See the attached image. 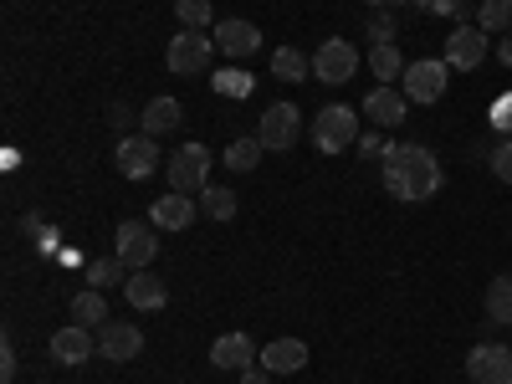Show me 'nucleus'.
I'll return each mask as SVG.
<instances>
[{
	"label": "nucleus",
	"instance_id": "obj_11",
	"mask_svg": "<svg viewBox=\"0 0 512 384\" xmlns=\"http://www.w3.org/2000/svg\"><path fill=\"white\" fill-rule=\"evenodd\" d=\"M466 379L472 384H512V349L507 344H477L466 354Z\"/></svg>",
	"mask_w": 512,
	"mask_h": 384
},
{
	"label": "nucleus",
	"instance_id": "obj_16",
	"mask_svg": "<svg viewBox=\"0 0 512 384\" xmlns=\"http://www.w3.org/2000/svg\"><path fill=\"white\" fill-rule=\"evenodd\" d=\"M123 297H128V308H139V313H159L164 303H169V287H164V277H154V267L149 272H134L123 282Z\"/></svg>",
	"mask_w": 512,
	"mask_h": 384
},
{
	"label": "nucleus",
	"instance_id": "obj_26",
	"mask_svg": "<svg viewBox=\"0 0 512 384\" xmlns=\"http://www.w3.org/2000/svg\"><path fill=\"white\" fill-rule=\"evenodd\" d=\"M200 210H205L210 221H236V195L226 185H205L200 190Z\"/></svg>",
	"mask_w": 512,
	"mask_h": 384
},
{
	"label": "nucleus",
	"instance_id": "obj_23",
	"mask_svg": "<svg viewBox=\"0 0 512 384\" xmlns=\"http://www.w3.org/2000/svg\"><path fill=\"white\" fill-rule=\"evenodd\" d=\"M272 72H277V82H303V77H313V57H303L297 47H277Z\"/></svg>",
	"mask_w": 512,
	"mask_h": 384
},
{
	"label": "nucleus",
	"instance_id": "obj_2",
	"mask_svg": "<svg viewBox=\"0 0 512 384\" xmlns=\"http://www.w3.org/2000/svg\"><path fill=\"white\" fill-rule=\"evenodd\" d=\"M354 139H359V108H349V103L318 108V118H313V149L318 154H344Z\"/></svg>",
	"mask_w": 512,
	"mask_h": 384
},
{
	"label": "nucleus",
	"instance_id": "obj_9",
	"mask_svg": "<svg viewBox=\"0 0 512 384\" xmlns=\"http://www.w3.org/2000/svg\"><path fill=\"white\" fill-rule=\"evenodd\" d=\"M482 62H487V31L477 21H461L446 36V67L451 72H477Z\"/></svg>",
	"mask_w": 512,
	"mask_h": 384
},
{
	"label": "nucleus",
	"instance_id": "obj_12",
	"mask_svg": "<svg viewBox=\"0 0 512 384\" xmlns=\"http://www.w3.org/2000/svg\"><path fill=\"white\" fill-rule=\"evenodd\" d=\"M98 354L113 359V364H128V359H139L144 354V328L139 323H103L98 328Z\"/></svg>",
	"mask_w": 512,
	"mask_h": 384
},
{
	"label": "nucleus",
	"instance_id": "obj_5",
	"mask_svg": "<svg viewBox=\"0 0 512 384\" xmlns=\"http://www.w3.org/2000/svg\"><path fill=\"white\" fill-rule=\"evenodd\" d=\"M164 175H169V190L175 195H200L210 185V149L205 144H185L180 154H169Z\"/></svg>",
	"mask_w": 512,
	"mask_h": 384
},
{
	"label": "nucleus",
	"instance_id": "obj_25",
	"mask_svg": "<svg viewBox=\"0 0 512 384\" xmlns=\"http://www.w3.org/2000/svg\"><path fill=\"white\" fill-rule=\"evenodd\" d=\"M405 57H400V47H369V72L379 77V82H400L405 77Z\"/></svg>",
	"mask_w": 512,
	"mask_h": 384
},
{
	"label": "nucleus",
	"instance_id": "obj_17",
	"mask_svg": "<svg viewBox=\"0 0 512 384\" xmlns=\"http://www.w3.org/2000/svg\"><path fill=\"white\" fill-rule=\"evenodd\" d=\"M256 47H262V31H256L251 21H236V16H231V21L216 26V52H226V57L241 62V57H251Z\"/></svg>",
	"mask_w": 512,
	"mask_h": 384
},
{
	"label": "nucleus",
	"instance_id": "obj_29",
	"mask_svg": "<svg viewBox=\"0 0 512 384\" xmlns=\"http://www.w3.org/2000/svg\"><path fill=\"white\" fill-rule=\"evenodd\" d=\"M175 16L185 31H205L210 21H216V11H210V0H175Z\"/></svg>",
	"mask_w": 512,
	"mask_h": 384
},
{
	"label": "nucleus",
	"instance_id": "obj_33",
	"mask_svg": "<svg viewBox=\"0 0 512 384\" xmlns=\"http://www.w3.org/2000/svg\"><path fill=\"white\" fill-rule=\"evenodd\" d=\"M431 16H451V21L461 26V16H466V0H431Z\"/></svg>",
	"mask_w": 512,
	"mask_h": 384
},
{
	"label": "nucleus",
	"instance_id": "obj_38",
	"mask_svg": "<svg viewBox=\"0 0 512 384\" xmlns=\"http://www.w3.org/2000/svg\"><path fill=\"white\" fill-rule=\"evenodd\" d=\"M497 62H502V67H512V31L497 41Z\"/></svg>",
	"mask_w": 512,
	"mask_h": 384
},
{
	"label": "nucleus",
	"instance_id": "obj_7",
	"mask_svg": "<svg viewBox=\"0 0 512 384\" xmlns=\"http://www.w3.org/2000/svg\"><path fill=\"white\" fill-rule=\"evenodd\" d=\"M354 72H359V47L344 41V36H328L323 47L313 52V77L328 82V88H344Z\"/></svg>",
	"mask_w": 512,
	"mask_h": 384
},
{
	"label": "nucleus",
	"instance_id": "obj_35",
	"mask_svg": "<svg viewBox=\"0 0 512 384\" xmlns=\"http://www.w3.org/2000/svg\"><path fill=\"white\" fill-rule=\"evenodd\" d=\"M277 374L272 369H262V364H251V369H241V384H272Z\"/></svg>",
	"mask_w": 512,
	"mask_h": 384
},
{
	"label": "nucleus",
	"instance_id": "obj_34",
	"mask_svg": "<svg viewBox=\"0 0 512 384\" xmlns=\"http://www.w3.org/2000/svg\"><path fill=\"white\" fill-rule=\"evenodd\" d=\"M492 123L502 128V134H512V93H507V98H497V108H492Z\"/></svg>",
	"mask_w": 512,
	"mask_h": 384
},
{
	"label": "nucleus",
	"instance_id": "obj_39",
	"mask_svg": "<svg viewBox=\"0 0 512 384\" xmlns=\"http://www.w3.org/2000/svg\"><path fill=\"white\" fill-rule=\"evenodd\" d=\"M369 6H379V11H390V6H405V0H369Z\"/></svg>",
	"mask_w": 512,
	"mask_h": 384
},
{
	"label": "nucleus",
	"instance_id": "obj_15",
	"mask_svg": "<svg viewBox=\"0 0 512 384\" xmlns=\"http://www.w3.org/2000/svg\"><path fill=\"white\" fill-rule=\"evenodd\" d=\"M93 354H98V338H93V328L67 323V328H57V333H52V359H57V364L77 369V364H88Z\"/></svg>",
	"mask_w": 512,
	"mask_h": 384
},
{
	"label": "nucleus",
	"instance_id": "obj_31",
	"mask_svg": "<svg viewBox=\"0 0 512 384\" xmlns=\"http://www.w3.org/2000/svg\"><path fill=\"white\" fill-rule=\"evenodd\" d=\"M487 169H492V175H497L502 185H512V144H507V139L487 154Z\"/></svg>",
	"mask_w": 512,
	"mask_h": 384
},
{
	"label": "nucleus",
	"instance_id": "obj_32",
	"mask_svg": "<svg viewBox=\"0 0 512 384\" xmlns=\"http://www.w3.org/2000/svg\"><path fill=\"white\" fill-rule=\"evenodd\" d=\"M16 379V344L6 338V344H0V384H11Z\"/></svg>",
	"mask_w": 512,
	"mask_h": 384
},
{
	"label": "nucleus",
	"instance_id": "obj_6",
	"mask_svg": "<svg viewBox=\"0 0 512 384\" xmlns=\"http://www.w3.org/2000/svg\"><path fill=\"white\" fill-rule=\"evenodd\" d=\"M400 88H405L410 103H441L446 88H451V67H446V57H441V62H436V57L410 62L405 77H400Z\"/></svg>",
	"mask_w": 512,
	"mask_h": 384
},
{
	"label": "nucleus",
	"instance_id": "obj_21",
	"mask_svg": "<svg viewBox=\"0 0 512 384\" xmlns=\"http://www.w3.org/2000/svg\"><path fill=\"white\" fill-rule=\"evenodd\" d=\"M482 308L492 323H512V272H497L482 292Z\"/></svg>",
	"mask_w": 512,
	"mask_h": 384
},
{
	"label": "nucleus",
	"instance_id": "obj_30",
	"mask_svg": "<svg viewBox=\"0 0 512 384\" xmlns=\"http://www.w3.org/2000/svg\"><path fill=\"white\" fill-rule=\"evenodd\" d=\"M364 31H369V47H395V36H400V26H395L390 11H374Z\"/></svg>",
	"mask_w": 512,
	"mask_h": 384
},
{
	"label": "nucleus",
	"instance_id": "obj_36",
	"mask_svg": "<svg viewBox=\"0 0 512 384\" xmlns=\"http://www.w3.org/2000/svg\"><path fill=\"white\" fill-rule=\"evenodd\" d=\"M108 123H113V128H128V123H134V113H128L123 103H113V108H108Z\"/></svg>",
	"mask_w": 512,
	"mask_h": 384
},
{
	"label": "nucleus",
	"instance_id": "obj_19",
	"mask_svg": "<svg viewBox=\"0 0 512 384\" xmlns=\"http://www.w3.org/2000/svg\"><path fill=\"white\" fill-rule=\"evenodd\" d=\"M149 221L159 226V231H185L190 221H195V195H159L154 200V210H149Z\"/></svg>",
	"mask_w": 512,
	"mask_h": 384
},
{
	"label": "nucleus",
	"instance_id": "obj_14",
	"mask_svg": "<svg viewBox=\"0 0 512 384\" xmlns=\"http://www.w3.org/2000/svg\"><path fill=\"white\" fill-rule=\"evenodd\" d=\"M256 359H262V349L251 344V333H221L216 344H210V364L216 369H226V374H241V369H251Z\"/></svg>",
	"mask_w": 512,
	"mask_h": 384
},
{
	"label": "nucleus",
	"instance_id": "obj_20",
	"mask_svg": "<svg viewBox=\"0 0 512 384\" xmlns=\"http://www.w3.org/2000/svg\"><path fill=\"white\" fill-rule=\"evenodd\" d=\"M180 98H154L144 113H139V134H149V139H159V134H169V128H180Z\"/></svg>",
	"mask_w": 512,
	"mask_h": 384
},
{
	"label": "nucleus",
	"instance_id": "obj_13",
	"mask_svg": "<svg viewBox=\"0 0 512 384\" xmlns=\"http://www.w3.org/2000/svg\"><path fill=\"white\" fill-rule=\"evenodd\" d=\"M364 113H369L374 128H400L410 118V98H405V88H395V82H379V88L364 98Z\"/></svg>",
	"mask_w": 512,
	"mask_h": 384
},
{
	"label": "nucleus",
	"instance_id": "obj_28",
	"mask_svg": "<svg viewBox=\"0 0 512 384\" xmlns=\"http://www.w3.org/2000/svg\"><path fill=\"white\" fill-rule=\"evenodd\" d=\"M134 272H128L118 256H103V262H88V287H98V292H108L113 282H128Z\"/></svg>",
	"mask_w": 512,
	"mask_h": 384
},
{
	"label": "nucleus",
	"instance_id": "obj_3",
	"mask_svg": "<svg viewBox=\"0 0 512 384\" xmlns=\"http://www.w3.org/2000/svg\"><path fill=\"white\" fill-rule=\"evenodd\" d=\"M159 226L154 221H123L113 231V256L128 267V272H149L154 267V256H159Z\"/></svg>",
	"mask_w": 512,
	"mask_h": 384
},
{
	"label": "nucleus",
	"instance_id": "obj_8",
	"mask_svg": "<svg viewBox=\"0 0 512 384\" xmlns=\"http://www.w3.org/2000/svg\"><path fill=\"white\" fill-rule=\"evenodd\" d=\"M297 134H303V113H297L292 103H272L262 113V123H256V139L267 144V154H287L297 144Z\"/></svg>",
	"mask_w": 512,
	"mask_h": 384
},
{
	"label": "nucleus",
	"instance_id": "obj_18",
	"mask_svg": "<svg viewBox=\"0 0 512 384\" xmlns=\"http://www.w3.org/2000/svg\"><path fill=\"white\" fill-rule=\"evenodd\" d=\"M256 364L272 369V374H297V369L308 364V344H303V338H272Z\"/></svg>",
	"mask_w": 512,
	"mask_h": 384
},
{
	"label": "nucleus",
	"instance_id": "obj_1",
	"mask_svg": "<svg viewBox=\"0 0 512 384\" xmlns=\"http://www.w3.org/2000/svg\"><path fill=\"white\" fill-rule=\"evenodd\" d=\"M441 185H446V169L425 144L384 149V190H390L395 200H405V205L431 200V195H441Z\"/></svg>",
	"mask_w": 512,
	"mask_h": 384
},
{
	"label": "nucleus",
	"instance_id": "obj_27",
	"mask_svg": "<svg viewBox=\"0 0 512 384\" xmlns=\"http://www.w3.org/2000/svg\"><path fill=\"white\" fill-rule=\"evenodd\" d=\"M477 26L492 36H507L512 31V0H482V6H477Z\"/></svg>",
	"mask_w": 512,
	"mask_h": 384
},
{
	"label": "nucleus",
	"instance_id": "obj_37",
	"mask_svg": "<svg viewBox=\"0 0 512 384\" xmlns=\"http://www.w3.org/2000/svg\"><path fill=\"white\" fill-rule=\"evenodd\" d=\"M359 154H384V144H379V134H359Z\"/></svg>",
	"mask_w": 512,
	"mask_h": 384
},
{
	"label": "nucleus",
	"instance_id": "obj_10",
	"mask_svg": "<svg viewBox=\"0 0 512 384\" xmlns=\"http://www.w3.org/2000/svg\"><path fill=\"white\" fill-rule=\"evenodd\" d=\"M113 164H118L123 180H149L154 164H159V139H149V134H123L118 149H113Z\"/></svg>",
	"mask_w": 512,
	"mask_h": 384
},
{
	"label": "nucleus",
	"instance_id": "obj_4",
	"mask_svg": "<svg viewBox=\"0 0 512 384\" xmlns=\"http://www.w3.org/2000/svg\"><path fill=\"white\" fill-rule=\"evenodd\" d=\"M210 57H216V36H205V31H175V36H169V47H164V67L180 72V77L205 72Z\"/></svg>",
	"mask_w": 512,
	"mask_h": 384
},
{
	"label": "nucleus",
	"instance_id": "obj_24",
	"mask_svg": "<svg viewBox=\"0 0 512 384\" xmlns=\"http://www.w3.org/2000/svg\"><path fill=\"white\" fill-rule=\"evenodd\" d=\"M262 154H267V144H262V139H231L221 159H226V169L246 175V169H256V164H262Z\"/></svg>",
	"mask_w": 512,
	"mask_h": 384
},
{
	"label": "nucleus",
	"instance_id": "obj_22",
	"mask_svg": "<svg viewBox=\"0 0 512 384\" xmlns=\"http://www.w3.org/2000/svg\"><path fill=\"white\" fill-rule=\"evenodd\" d=\"M72 323L93 328V333L108 323V303H103V292H98V287H88V292H77V297H72Z\"/></svg>",
	"mask_w": 512,
	"mask_h": 384
}]
</instances>
